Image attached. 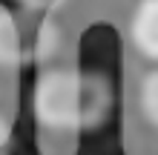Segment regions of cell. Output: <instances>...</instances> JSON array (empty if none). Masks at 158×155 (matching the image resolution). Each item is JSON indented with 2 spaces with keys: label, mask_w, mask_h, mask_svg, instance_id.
Segmentation results:
<instances>
[{
  "label": "cell",
  "mask_w": 158,
  "mask_h": 155,
  "mask_svg": "<svg viewBox=\"0 0 158 155\" xmlns=\"http://www.w3.org/2000/svg\"><path fill=\"white\" fill-rule=\"evenodd\" d=\"M20 9H26V12H49V9H55L60 3V0H15Z\"/></svg>",
  "instance_id": "6"
},
{
  "label": "cell",
  "mask_w": 158,
  "mask_h": 155,
  "mask_svg": "<svg viewBox=\"0 0 158 155\" xmlns=\"http://www.w3.org/2000/svg\"><path fill=\"white\" fill-rule=\"evenodd\" d=\"M12 152H15V129L9 118L0 115V155H12Z\"/></svg>",
  "instance_id": "5"
},
{
  "label": "cell",
  "mask_w": 158,
  "mask_h": 155,
  "mask_svg": "<svg viewBox=\"0 0 158 155\" xmlns=\"http://www.w3.org/2000/svg\"><path fill=\"white\" fill-rule=\"evenodd\" d=\"M138 109L152 132H158V63L144 75L138 86Z\"/></svg>",
  "instance_id": "4"
},
{
  "label": "cell",
  "mask_w": 158,
  "mask_h": 155,
  "mask_svg": "<svg viewBox=\"0 0 158 155\" xmlns=\"http://www.w3.org/2000/svg\"><path fill=\"white\" fill-rule=\"evenodd\" d=\"M129 40L152 66L158 63V0H138L129 17Z\"/></svg>",
  "instance_id": "2"
},
{
  "label": "cell",
  "mask_w": 158,
  "mask_h": 155,
  "mask_svg": "<svg viewBox=\"0 0 158 155\" xmlns=\"http://www.w3.org/2000/svg\"><path fill=\"white\" fill-rule=\"evenodd\" d=\"M115 104L112 80L95 69H75L66 63H43L32 92L35 124L43 135L75 141L106 124Z\"/></svg>",
  "instance_id": "1"
},
{
  "label": "cell",
  "mask_w": 158,
  "mask_h": 155,
  "mask_svg": "<svg viewBox=\"0 0 158 155\" xmlns=\"http://www.w3.org/2000/svg\"><path fill=\"white\" fill-rule=\"evenodd\" d=\"M26 58H29V46L20 35L15 14L9 9H0V66L17 69Z\"/></svg>",
  "instance_id": "3"
}]
</instances>
